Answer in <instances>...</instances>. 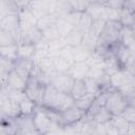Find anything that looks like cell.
I'll list each match as a JSON object with an SVG mask.
<instances>
[{
  "mask_svg": "<svg viewBox=\"0 0 135 135\" xmlns=\"http://www.w3.org/2000/svg\"><path fill=\"white\" fill-rule=\"evenodd\" d=\"M122 28L123 26L120 21H107L101 35L98 37V44L110 46L120 41Z\"/></svg>",
  "mask_w": 135,
  "mask_h": 135,
  "instance_id": "1",
  "label": "cell"
},
{
  "mask_svg": "<svg viewBox=\"0 0 135 135\" xmlns=\"http://www.w3.org/2000/svg\"><path fill=\"white\" fill-rule=\"evenodd\" d=\"M45 85L46 84L42 83L35 75H31L26 80L24 92L30 99L35 101L37 104H41L45 91Z\"/></svg>",
  "mask_w": 135,
  "mask_h": 135,
  "instance_id": "2",
  "label": "cell"
},
{
  "mask_svg": "<svg viewBox=\"0 0 135 135\" xmlns=\"http://www.w3.org/2000/svg\"><path fill=\"white\" fill-rule=\"evenodd\" d=\"M128 99L127 97L117 89H113L105 101V108L113 114V115H118L121 114V112L126 109L128 105Z\"/></svg>",
  "mask_w": 135,
  "mask_h": 135,
  "instance_id": "3",
  "label": "cell"
},
{
  "mask_svg": "<svg viewBox=\"0 0 135 135\" xmlns=\"http://www.w3.org/2000/svg\"><path fill=\"white\" fill-rule=\"evenodd\" d=\"M75 79L69 73H57L51 80V84L55 86L59 92L71 93Z\"/></svg>",
  "mask_w": 135,
  "mask_h": 135,
  "instance_id": "4",
  "label": "cell"
},
{
  "mask_svg": "<svg viewBox=\"0 0 135 135\" xmlns=\"http://www.w3.org/2000/svg\"><path fill=\"white\" fill-rule=\"evenodd\" d=\"M17 122V134L27 135V134H39L35 127L33 114L31 115H20L16 118Z\"/></svg>",
  "mask_w": 135,
  "mask_h": 135,
  "instance_id": "5",
  "label": "cell"
},
{
  "mask_svg": "<svg viewBox=\"0 0 135 135\" xmlns=\"http://www.w3.org/2000/svg\"><path fill=\"white\" fill-rule=\"evenodd\" d=\"M34 66H35V62L33 61V59H25L18 57L14 61V70L25 80H27V78L32 75Z\"/></svg>",
  "mask_w": 135,
  "mask_h": 135,
  "instance_id": "6",
  "label": "cell"
},
{
  "mask_svg": "<svg viewBox=\"0 0 135 135\" xmlns=\"http://www.w3.org/2000/svg\"><path fill=\"white\" fill-rule=\"evenodd\" d=\"M85 116V112L80 110L78 107L75 104L68 110L61 112V119H62V124H73L79 120H81Z\"/></svg>",
  "mask_w": 135,
  "mask_h": 135,
  "instance_id": "7",
  "label": "cell"
},
{
  "mask_svg": "<svg viewBox=\"0 0 135 135\" xmlns=\"http://www.w3.org/2000/svg\"><path fill=\"white\" fill-rule=\"evenodd\" d=\"M133 77H134V75H132L127 70H124V69L121 68L117 72H115L112 75H110L111 85L114 89H119L121 85L131 82L133 80Z\"/></svg>",
  "mask_w": 135,
  "mask_h": 135,
  "instance_id": "8",
  "label": "cell"
},
{
  "mask_svg": "<svg viewBox=\"0 0 135 135\" xmlns=\"http://www.w3.org/2000/svg\"><path fill=\"white\" fill-rule=\"evenodd\" d=\"M20 28L19 13H12L0 17V30L15 32Z\"/></svg>",
  "mask_w": 135,
  "mask_h": 135,
  "instance_id": "9",
  "label": "cell"
},
{
  "mask_svg": "<svg viewBox=\"0 0 135 135\" xmlns=\"http://www.w3.org/2000/svg\"><path fill=\"white\" fill-rule=\"evenodd\" d=\"M26 7L32 12L37 20L44 15L50 14V6L46 0H32Z\"/></svg>",
  "mask_w": 135,
  "mask_h": 135,
  "instance_id": "10",
  "label": "cell"
},
{
  "mask_svg": "<svg viewBox=\"0 0 135 135\" xmlns=\"http://www.w3.org/2000/svg\"><path fill=\"white\" fill-rule=\"evenodd\" d=\"M19 20H20V28L22 31H26L37 24L36 17L32 14V12L27 7L20 8L19 11Z\"/></svg>",
  "mask_w": 135,
  "mask_h": 135,
  "instance_id": "11",
  "label": "cell"
},
{
  "mask_svg": "<svg viewBox=\"0 0 135 135\" xmlns=\"http://www.w3.org/2000/svg\"><path fill=\"white\" fill-rule=\"evenodd\" d=\"M25 84H26V80L22 76H20L15 70H13L8 74L5 82L2 83L1 85H6L13 90H24Z\"/></svg>",
  "mask_w": 135,
  "mask_h": 135,
  "instance_id": "12",
  "label": "cell"
},
{
  "mask_svg": "<svg viewBox=\"0 0 135 135\" xmlns=\"http://www.w3.org/2000/svg\"><path fill=\"white\" fill-rule=\"evenodd\" d=\"M90 66L86 62H73L68 73L74 79H84L88 75Z\"/></svg>",
  "mask_w": 135,
  "mask_h": 135,
  "instance_id": "13",
  "label": "cell"
},
{
  "mask_svg": "<svg viewBox=\"0 0 135 135\" xmlns=\"http://www.w3.org/2000/svg\"><path fill=\"white\" fill-rule=\"evenodd\" d=\"M83 36H84V33H82L80 30H78V28L75 27L73 31H71L63 38V41H64L65 44L75 47V46H78V45H80L82 43Z\"/></svg>",
  "mask_w": 135,
  "mask_h": 135,
  "instance_id": "14",
  "label": "cell"
},
{
  "mask_svg": "<svg viewBox=\"0 0 135 135\" xmlns=\"http://www.w3.org/2000/svg\"><path fill=\"white\" fill-rule=\"evenodd\" d=\"M119 21L122 24V26L132 27L135 24V13L130 7L124 5L120 9V19H119Z\"/></svg>",
  "mask_w": 135,
  "mask_h": 135,
  "instance_id": "15",
  "label": "cell"
},
{
  "mask_svg": "<svg viewBox=\"0 0 135 135\" xmlns=\"http://www.w3.org/2000/svg\"><path fill=\"white\" fill-rule=\"evenodd\" d=\"M85 12L92 17L93 20H96V19L105 20V5L98 4V3H91Z\"/></svg>",
  "mask_w": 135,
  "mask_h": 135,
  "instance_id": "16",
  "label": "cell"
},
{
  "mask_svg": "<svg viewBox=\"0 0 135 135\" xmlns=\"http://www.w3.org/2000/svg\"><path fill=\"white\" fill-rule=\"evenodd\" d=\"M36 50L34 43L23 42L18 44V57L25 59H33L35 56Z\"/></svg>",
  "mask_w": 135,
  "mask_h": 135,
  "instance_id": "17",
  "label": "cell"
},
{
  "mask_svg": "<svg viewBox=\"0 0 135 135\" xmlns=\"http://www.w3.org/2000/svg\"><path fill=\"white\" fill-rule=\"evenodd\" d=\"M110 121H111V123L118 130V133H119V134H128V130H129L130 122H129L121 114L113 115Z\"/></svg>",
  "mask_w": 135,
  "mask_h": 135,
  "instance_id": "18",
  "label": "cell"
},
{
  "mask_svg": "<svg viewBox=\"0 0 135 135\" xmlns=\"http://www.w3.org/2000/svg\"><path fill=\"white\" fill-rule=\"evenodd\" d=\"M85 62L88 63L90 68H103L104 69V55L101 52L95 50L94 52L90 54Z\"/></svg>",
  "mask_w": 135,
  "mask_h": 135,
  "instance_id": "19",
  "label": "cell"
},
{
  "mask_svg": "<svg viewBox=\"0 0 135 135\" xmlns=\"http://www.w3.org/2000/svg\"><path fill=\"white\" fill-rule=\"evenodd\" d=\"M95 97H96V95H94L92 93H86L83 96L75 99V105L78 107L80 110H82V111H84L86 113L88 110L93 104V102L95 100Z\"/></svg>",
  "mask_w": 135,
  "mask_h": 135,
  "instance_id": "20",
  "label": "cell"
},
{
  "mask_svg": "<svg viewBox=\"0 0 135 135\" xmlns=\"http://www.w3.org/2000/svg\"><path fill=\"white\" fill-rule=\"evenodd\" d=\"M14 70V60L6 59L0 57V76H1V84L5 82L8 74Z\"/></svg>",
  "mask_w": 135,
  "mask_h": 135,
  "instance_id": "21",
  "label": "cell"
},
{
  "mask_svg": "<svg viewBox=\"0 0 135 135\" xmlns=\"http://www.w3.org/2000/svg\"><path fill=\"white\" fill-rule=\"evenodd\" d=\"M20 8L14 0H0V17L12 13H19Z\"/></svg>",
  "mask_w": 135,
  "mask_h": 135,
  "instance_id": "22",
  "label": "cell"
},
{
  "mask_svg": "<svg viewBox=\"0 0 135 135\" xmlns=\"http://www.w3.org/2000/svg\"><path fill=\"white\" fill-rule=\"evenodd\" d=\"M57 17L55 16V15H53V14H46V15H44L43 17H41V18H39L38 20H37V26L43 32V31H45L46 28H50V27H52V26H54L55 24H56V21H57Z\"/></svg>",
  "mask_w": 135,
  "mask_h": 135,
  "instance_id": "23",
  "label": "cell"
},
{
  "mask_svg": "<svg viewBox=\"0 0 135 135\" xmlns=\"http://www.w3.org/2000/svg\"><path fill=\"white\" fill-rule=\"evenodd\" d=\"M55 25H56V27H57V30H58V32H59L61 38H64L71 31H73V30L75 28V27L68 21V19H66L65 17H60V18H58Z\"/></svg>",
  "mask_w": 135,
  "mask_h": 135,
  "instance_id": "24",
  "label": "cell"
},
{
  "mask_svg": "<svg viewBox=\"0 0 135 135\" xmlns=\"http://www.w3.org/2000/svg\"><path fill=\"white\" fill-rule=\"evenodd\" d=\"M0 57L15 61L18 58V44L0 46Z\"/></svg>",
  "mask_w": 135,
  "mask_h": 135,
  "instance_id": "25",
  "label": "cell"
},
{
  "mask_svg": "<svg viewBox=\"0 0 135 135\" xmlns=\"http://www.w3.org/2000/svg\"><path fill=\"white\" fill-rule=\"evenodd\" d=\"M86 93H88V91H86V88H85L84 80L83 79H75V81L73 83V86H72V90H71V93H70L73 96V98L77 99V98L83 96Z\"/></svg>",
  "mask_w": 135,
  "mask_h": 135,
  "instance_id": "26",
  "label": "cell"
},
{
  "mask_svg": "<svg viewBox=\"0 0 135 135\" xmlns=\"http://www.w3.org/2000/svg\"><path fill=\"white\" fill-rule=\"evenodd\" d=\"M91 53L92 52H90L82 44H80L78 46H75L74 47V54H73L74 62H85Z\"/></svg>",
  "mask_w": 135,
  "mask_h": 135,
  "instance_id": "27",
  "label": "cell"
},
{
  "mask_svg": "<svg viewBox=\"0 0 135 135\" xmlns=\"http://www.w3.org/2000/svg\"><path fill=\"white\" fill-rule=\"evenodd\" d=\"M37 103L35 101H33L32 99H30L27 96L19 103V107H20V112H21V115H31L34 113V111L36 110L37 108Z\"/></svg>",
  "mask_w": 135,
  "mask_h": 135,
  "instance_id": "28",
  "label": "cell"
},
{
  "mask_svg": "<svg viewBox=\"0 0 135 135\" xmlns=\"http://www.w3.org/2000/svg\"><path fill=\"white\" fill-rule=\"evenodd\" d=\"M84 47H86L90 52H94L97 49L98 45V37L94 36L92 33H85L82 39V43H81Z\"/></svg>",
  "mask_w": 135,
  "mask_h": 135,
  "instance_id": "29",
  "label": "cell"
},
{
  "mask_svg": "<svg viewBox=\"0 0 135 135\" xmlns=\"http://www.w3.org/2000/svg\"><path fill=\"white\" fill-rule=\"evenodd\" d=\"M54 59V65H55V70L57 73H68V71L71 68L72 62H70L69 60L64 59L61 56H57Z\"/></svg>",
  "mask_w": 135,
  "mask_h": 135,
  "instance_id": "30",
  "label": "cell"
},
{
  "mask_svg": "<svg viewBox=\"0 0 135 135\" xmlns=\"http://www.w3.org/2000/svg\"><path fill=\"white\" fill-rule=\"evenodd\" d=\"M12 44H17V41L13 32L0 30V46L12 45Z\"/></svg>",
  "mask_w": 135,
  "mask_h": 135,
  "instance_id": "31",
  "label": "cell"
},
{
  "mask_svg": "<svg viewBox=\"0 0 135 135\" xmlns=\"http://www.w3.org/2000/svg\"><path fill=\"white\" fill-rule=\"evenodd\" d=\"M83 80H84V83H85V88H86L88 93H92L94 95H97L98 93H100L102 91L101 85L99 84V82L96 79L91 78V77H85Z\"/></svg>",
  "mask_w": 135,
  "mask_h": 135,
  "instance_id": "32",
  "label": "cell"
},
{
  "mask_svg": "<svg viewBox=\"0 0 135 135\" xmlns=\"http://www.w3.org/2000/svg\"><path fill=\"white\" fill-rule=\"evenodd\" d=\"M92 22H93V19L92 17L86 13V12H83L82 13V16H81V19L79 21V24L77 26L78 30H80L82 33H89L90 30H91V26H92Z\"/></svg>",
  "mask_w": 135,
  "mask_h": 135,
  "instance_id": "33",
  "label": "cell"
},
{
  "mask_svg": "<svg viewBox=\"0 0 135 135\" xmlns=\"http://www.w3.org/2000/svg\"><path fill=\"white\" fill-rule=\"evenodd\" d=\"M72 11L77 12H85L89 5L92 3L91 0H68Z\"/></svg>",
  "mask_w": 135,
  "mask_h": 135,
  "instance_id": "34",
  "label": "cell"
},
{
  "mask_svg": "<svg viewBox=\"0 0 135 135\" xmlns=\"http://www.w3.org/2000/svg\"><path fill=\"white\" fill-rule=\"evenodd\" d=\"M107 21L103 20V19H96V20H93L92 22V26H91V30H90V33H92L94 36L96 37H99L104 28V25H105Z\"/></svg>",
  "mask_w": 135,
  "mask_h": 135,
  "instance_id": "35",
  "label": "cell"
},
{
  "mask_svg": "<svg viewBox=\"0 0 135 135\" xmlns=\"http://www.w3.org/2000/svg\"><path fill=\"white\" fill-rule=\"evenodd\" d=\"M120 9L105 5V20L107 21H119Z\"/></svg>",
  "mask_w": 135,
  "mask_h": 135,
  "instance_id": "36",
  "label": "cell"
},
{
  "mask_svg": "<svg viewBox=\"0 0 135 135\" xmlns=\"http://www.w3.org/2000/svg\"><path fill=\"white\" fill-rule=\"evenodd\" d=\"M42 33H43V37L46 40H49V41H53V40H57V39H60L61 38V36H60V34H59L56 25H54V26H52L50 28H46Z\"/></svg>",
  "mask_w": 135,
  "mask_h": 135,
  "instance_id": "37",
  "label": "cell"
},
{
  "mask_svg": "<svg viewBox=\"0 0 135 135\" xmlns=\"http://www.w3.org/2000/svg\"><path fill=\"white\" fill-rule=\"evenodd\" d=\"M82 13L83 12H77V11H71L66 16L65 18L68 19V21L74 26L77 28L78 24H79V21L81 19V16H82Z\"/></svg>",
  "mask_w": 135,
  "mask_h": 135,
  "instance_id": "38",
  "label": "cell"
},
{
  "mask_svg": "<svg viewBox=\"0 0 135 135\" xmlns=\"http://www.w3.org/2000/svg\"><path fill=\"white\" fill-rule=\"evenodd\" d=\"M73 54H74V46H71V45H68V44H64L63 47L60 51V56L63 57L64 59L69 60L72 63L74 62Z\"/></svg>",
  "mask_w": 135,
  "mask_h": 135,
  "instance_id": "39",
  "label": "cell"
},
{
  "mask_svg": "<svg viewBox=\"0 0 135 135\" xmlns=\"http://www.w3.org/2000/svg\"><path fill=\"white\" fill-rule=\"evenodd\" d=\"M121 115L130 122V123H133L135 122V108L128 104L126 107V109L121 112Z\"/></svg>",
  "mask_w": 135,
  "mask_h": 135,
  "instance_id": "40",
  "label": "cell"
},
{
  "mask_svg": "<svg viewBox=\"0 0 135 135\" xmlns=\"http://www.w3.org/2000/svg\"><path fill=\"white\" fill-rule=\"evenodd\" d=\"M126 2H127V0H108L107 5L111 6V7H114V8L121 9L126 5Z\"/></svg>",
  "mask_w": 135,
  "mask_h": 135,
  "instance_id": "41",
  "label": "cell"
},
{
  "mask_svg": "<svg viewBox=\"0 0 135 135\" xmlns=\"http://www.w3.org/2000/svg\"><path fill=\"white\" fill-rule=\"evenodd\" d=\"M14 1L17 3V5L19 6V8H23V7H26L32 0H14Z\"/></svg>",
  "mask_w": 135,
  "mask_h": 135,
  "instance_id": "42",
  "label": "cell"
},
{
  "mask_svg": "<svg viewBox=\"0 0 135 135\" xmlns=\"http://www.w3.org/2000/svg\"><path fill=\"white\" fill-rule=\"evenodd\" d=\"M128 134L135 135V122L130 123V126H129V130H128Z\"/></svg>",
  "mask_w": 135,
  "mask_h": 135,
  "instance_id": "43",
  "label": "cell"
},
{
  "mask_svg": "<svg viewBox=\"0 0 135 135\" xmlns=\"http://www.w3.org/2000/svg\"><path fill=\"white\" fill-rule=\"evenodd\" d=\"M128 103H129L130 105H132V107L135 108V93H134L133 95H131V96L128 98Z\"/></svg>",
  "mask_w": 135,
  "mask_h": 135,
  "instance_id": "44",
  "label": "cell"
},
{
  "mask_svg": "<svg viewBox=\"0 0 135 135\" xmlns=\"http://www.w3.org/2000/svg\"><path fill=\"white\" fill-rule=\"evenodd\" d=\"M92 3H98V4H102V5H107L108 0H91Z\"/></svg>",
  "mask_w": 135,
  "mask_h": 135,
  "instance_id": "45",
  "label": "cell"
},
{
  "mask_svg": "<svg viewBox=\"0 0 135 135\" xmlns=\"http://www.w3.org/2000/svg\"><path fill=\"white\" fill-rule=\"evenodd\" d=\"M131 28H132V32H133V34L135 35V24H134V25H133V26H132Z\"/></svg>",
  "mask_w": 135,
  "mask_h": 135,
  "instance_id": "46",
  "label": "cell"
},
{
  "mask_svg": "<svg viewBox=\"0 0 135 135\" xmlns=\"http://www.w3.org/2000/svg\"><path fill=\"white\" fill-rule=\"evenodd\" d=\"M133 86H134V90H135V76L133 78Z\"/></svg>",
  "mask_w": 135,
  "mask_h": 135,
  "instance_id": "47",
  "label": "cell"
}]
</instances>
